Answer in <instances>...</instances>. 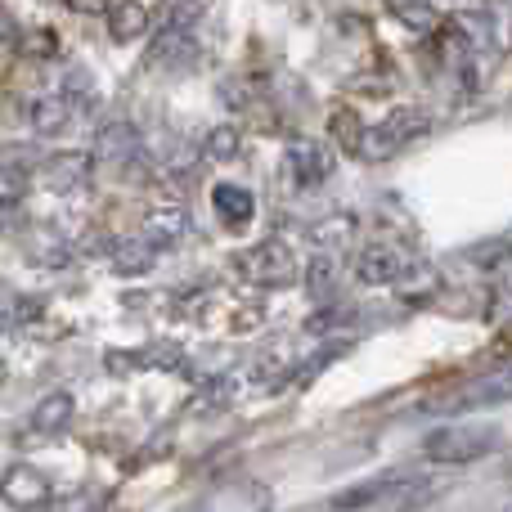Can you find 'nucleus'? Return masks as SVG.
I'll return each instance as SVG.
<instances>
[{"mask_svg": "<svg viewBox=\"0 0 512 512\" xmlns=\"http://www.w3.org/2000/svg\"><path fill=\"white\" fill-rule=\"evenodd\" d=\"M499 445L495 427H468V423H450L436 427L423 441V454L432 463H477L481 454H490Z\"/></svg>", "mask_w": 512, "mask_h": 512, "instance_id": "obj_1", "label": "nucleus"}, {"mask_svg": "<svg viewBox=\"0 0 512 512\" xmlns=\"http://www.w3.org/2000/svg\"><path fill=\"white\" fill-rule=\"evenodd\" d=\"M427 131V113L423 108H396V113H387L378 126H369L364 131V158L369 162H387V158H396L405 144H414L418 135Z\"/></svg>", "mask_w": 512, "mask_h": 512, "instance_id": "obj_2", "label": "nucleus"}, {"mask_svg": "<svg viewBox=\"0 0 512 512\" xmlns=\"http://www.w3.org/2000/svg\"><path fill=\"white\" fill-rule=\"evenodd\" d=\"M234 270L243 274L248 283H261V288H288L297 283V256H292L288 243H256L252 252L234 256Z\"/></svg>", "mask_w": 512, "mask_h": 512, "instance_id": "obj_3", "label": "nucleus"}, {"mask_svg": "<svg viewBox=\"0 0 512 512\" xmlns=\"http://www.w3.org/2000/svg\"><path fill=\"white\" fill-rule=\"evenodd\" d=\"M504 400H512V369H499V373H486V378L463 382L459 391H450V396L436 400V409H454V414H463V409H486V405H504Z\"/></svg>", "mask_w": 512, "mask_h": 512, "instance_id": "obj_4", "label": "nucleus"}, {"mask_svg": "<svg viewBox=\"0 0 512 512\" xmlns=\"http://www.w3.org/2000/svg\"><path fill=\"white\" fill-rule=\"evenodd\" d=\"M90 171H95V153L86 149H68V153H54L50 162L41 167V180L50 194H72V189H81L90 180Z\"/></svg>", "mask_w": 512, "mask_h": 512, "instance_id": "obj_5", "label": "nucleus"}, {"mask_svg": "<svg viewBox=\"0 0 512 512\" xmlns=\"http://www.w3.org/2000/svg\"><path fill=\"white\" fill-rule=\"evenodd\" d=\"M355 279L369 283V288H378V283H400L405 279V256H400V248H391V243H369V248L360 252V261H355Z\"/></svg>", "mask_w": 512, "mask_h": 512, "instance_id": "obj_6", "label": "nucleus"}, {"mask_svg": "<svg viewBox=\"0 0 512 512\" xmlns=\"http://www.w3.org/2000/svg\"><path fill=\"white\" fill-rule=\"evenodd\" d=\"M185 225H189L185 203H176V198H167V203H149V212H144V243H153V248L176 243L180 234H185Z\"/></svg>", "mask_w": 512, "mask_h": 512, "instance_id": "obj_7", "label": "nucleus"}, {"mask_svg": "<svg viewBox=\"0 0 512 512\" xmlns=\"http://www.w3.org/2000/svg\"><path fill=\"white\" fill-rule=\"evenodd\" d=\"M288 162H292V176H297L301 185H324V180L333 176V153H328L319 140H292Z\"/></svg>", "mask_w": 512, "mask_h": 512, "instance_id": "obj_8", "label": "nucleus"}, {"mask_svg": "<svg viewBox=\"0 0 512 512\" xmlns=\"http://www.w3.org/2000/svg\"><path fill=\"white\" fill-rule=\"evenodd\" d=\"M212 207H216V216H221L225 230H248L252 216H256V198H252V189L230 185V180L212 189Z\"/></svg>", "mask_w": 512, "mask_h": 512, "instance_id": "obj_9", "label": "nucleus"}, {"mask_svg": "<svg viewBox=\"0 0 512 512\" xmlns=\"http://www.w3.org/2000/svg\"><path fill=\"white\" fill-rule=\"evenodd\" d=\"M149 27H153V14L140 0H122V5L108 9V36H113L117 45H131V41H140V36H149Z\"/></svg>", "mask_w": 512, "mask_h": 512, "instance_id": "obj_10", "label": "nucleus"}, {"mask_svg": "<svg viewBox=\"0 0 512 512\" xmlns=\"http://www.w3.org/2000/svg\"><path fill=\"white\" fill-rule=\"evenodd\" d=\"M0 490H5V499H9V504H14V508H23V512L41 508L45 499H50V481H45L36 468H14V472H9V477H5V486H0Z\"/></svg>", "mask_w": 512, "mask_h": 512, "instance_id": "obj_11", "label": "nucleus"}, {"mask_svg": "<svg viewBox=\"0 0 512 512\" xmlns=\"http://www.w3.org/2000/svg\"><path fill=\"white\" fill-rule=\"evenodd\" d=\"M27 117H32L36 135H59V131H68V122H72V99L68 95H41Z\"/></svg>", "mask_w": 512, "mask_h": 512, "instance_id": "obj_12", "label": "nucleus"}, {"mask_svg": "<svg viewBox=\"0 0 512 512\" xmlns=\"http://www.w3.org/2000/svg\"><path fill=\"white\" fill-rule=\"evenodd\" d=\"M72 409H77V405H72L68 391H50V396L32 409V427H36V432H45V436L63 432V427L72 423Z\"/></svg>", "mask_w": 512, "mask_h": 512, "instance_id": "obj_13", "label": "nucleus"}, {"mask_svg": "<svg viewBox=\"0 0 512 512\" xmlns=\"http://www.w3.org/2000/svg\"><path fill=\"white\" fill-rule=\"evenodd\" d=\"M131 149H135V126L126 122H113L95 135V162H122L131 158Z\"/></svg>", "mask_w": 512, "mask_h": 512, "instance_id": "obj_14", "label": "nucleus"}, {"mask_svg": "<svg viewBox=\"0 0 512 512\" xmlns=\"http://www.w3.org/2000/svg\"><path fill=\"white\" fill-rule=\"evenodd\" d=\"M328 135H333L337 149L360 153L364 149V122H360V113H355V108H333V113H328Z\"/></svg>", "mask_w": 512, "mask_h": 512, "instance_id": "obj_15", "label": "nucleus"}, {"mask_svg": "<svg viewBox=\"0 0 512 512\" xmlns=\"http://www.w3.org/2000/svg\"><path fill=\"white\" fill-rule=\"evenodd\" d=\"M189 54H194V41H189V32H176V27H171L167 36H158V41H153L149 63H153V68H176V63H185Z\"/></svg>", "mask_w": 512, "mask_h": 512, "instance_id": "obj_16", "label": "nucleus"}, {"mask_svg": "<svg viewBox=\"0 0 512 512\" xmlns=\"http://www.w3.org/2000/svg\"><path fill=\"white\" fill-rule=\"evenodd\" d=\"M405 481H409V477H387V481H369V486H355V490H346V495H337L333 508H342V512L364 508V504H373V499H387L391 490H400Z\"/></svg>", "mask_w": 512, "mask_h": 512, "instance_id": "obj_17", "label": "nucleus"}, {"mask_svg": "<svg viewBox=\"0 0 512 512\" xmlns=\"http://www.w3.org/2000/svg\"><path fill=\"white\" fill-rule=\"evenodd\" d=\"M391 9H396V18L409 27V32H436L441 27V14H436L427 0H391Z\"/></svg>", "mask_w": 512, "mask_h": 512, "instance_id": "obj_18", "label": "nucleus"}, {"mask_svg": "<svg viewBox=\"0 0 512 512\" xmlns=\"http://www.w3.org/2000/svg\"><path fill=\"white\" fill-rule=\"evenodd\" d=\"M355 234V216L337 212V216H324V221L310 225V239L319 243V248H337V243H346Z\"/></svg>", "mask_w": 512, "mask_h": 512, "instance_id": "obj_19", "label": "nucleus"}, {"mask_svg": "<svg viewBox=\"0 0 512 512\" xmlns=\"http://www.w3.org/2000/svg\"><path fill=\"white\" fill-rule=\"evenodd\" d=\"M18 50H23V59H36V63L59 59V36L50 27H32V32L18 36Z\"/></svg>", "mask_w": 512, "mask_h": 512, "instance_id": "obj_20", "label": "nucleus"}, {"mask_svg": "<svg viewBox=\"0 0 512 512\" xmlns=\"http://www.w3.org/2000/svg\"><path fill=\"white\" fill-rule=\"evenodd\" d=\"M27 189H32V176H27V167H18V162H5V167H0V207L23 203Z\"/></svg>", "mask_w": 512, "mask_h": 512, "instance_id": "obj_21", "label": "nucleus"}, {"mask_svg": "<svg viewBox=\"0 0 512 512\" xmlns=\"http://www.w3.org/2000/svg\"><path fill=\"white\" fill-rule=\"evenodd\" d=\"M239 144H243V131H239V126H216V131L207 135L203 153H207L212 162H230V158H239Z\"/></svg>", "mask_w": 512, "mask_h": 512, "instance_id": "obj_22", "label": "nucleus"}, {"mask_svg": "<svg viewBox=\"0 0 512 512\" xmlns=\"http://www.w3.org/2000/svg\"><path fill=\"white\" fill-rule=\"evenodd\" d=\"M306 288H310V297H319V301H328L337 292V265L328 261V256H315V261H310Z\"/></svg>", "mask_w": 512, "mask_h": 512, "instance_id": "obj_23", "label": "nucleus"}, {"mask_svg": "<svg viewBox=\"0 0 512 512\" xmlns=\"http://www.w3.org/2000/svg\"><path fill=\"white\" fill-rule=\"evenodd\" d=\"M153 261H158V248H153V243H131V248H117L113 252L117 274H144Z\"/></svg>", "mask_w": 512, "mask_h": 512, "instance_id": "obj_24", "label": "nucleus"}, {"mask_svg": "<svg viewBox=\"0 0 512 512\" xmlns=\"http://www.w3.org/2000/svg\"><path fill=\"white\" fill-rule=\"evenodd\" d=\"M351 319H355V310H351V306H328L324 315H310V319H306V328H310V333H328V328L351 324Z\"/></svg>", "mask_w": 512, "mask_h": 512, "instance_id": "obj_25", "label": "nucleus"}, {"mask_svg": "<svg viewBox=\"0 0 512 512\" xmlns=\"http://www.w3.org/2000/svg\"><path fill=\"white\" fill-rule=\"evenodd\" d=\"M468 256L477 265H499L508 256V243L504 239H495V243H477V248H468Z\"/></svg>", "mask_w": 512, "mask_h": 512, "instance_id": "obj_26", "label": "nucleus"}, {"mask_svg": "<svg viewBox=\"0 0 512 512\" xmlns=\"http://www.w3.org/2000/svg\"><path fill=\"white\" fill-rule=\"evenodd\" d=\"M81 252H90V256H108V252H117V248L108 243V234H104V230H86V243H81Z\"/></svg>", "mask_w": 512, "mask_h": 512, "instance_id": "obj_27", "label": "nucleus"}, {"mask_svg": "<svg viewBox=\"0 0 512 512\" xmlns=\"http://www.w3.org/2000/svg\"><path fill=\"white\" fill-rule=\"evenodd\" d=\"M63 5H68L72 14H104L108 0H63Z\"/></svg>", "mask_w": 512, "mask_h": 512, "instance_id": "obj_28", "label": "nucleus"}, {"mask_svg": "<svg viewBox=\"0 0 512 512\" xmlns=\"http://www.w3.org/2000/svg\"><path fill=\"white\" fill-rule=\"evenodd\" d=\"M0 333H5V310H0Z\"/></svg>", "mask_w": 512, "mask_h": 512, "instance_id": "obj_29", "label": "nucleus"}, {"mask_svg": "<svg viewBox=\"0 0 512 512\" xmlns=\"http://www.w3.org/2000/svg\"><path fill=\"white\" fill-rule=\"evenodd\" d=\"M0 382H5V364H0Z\"/></svg>", "mask_w": 512, "mask_h": 512, "instance_id": "obj_30", "label": "nucleus"}, {"mask_svg": "<svg viewBox=\"0 0 512 512\" xmlns=\"http://www.w3.org/2000/svg\"><path fill=\"white\" fill-rule=\"evenodd\" d=\"M504 512H512V504H508V508H504Z\"/></svg>", "mask_w": 512, "mask_h": 512, "instance_id": "obj_31", "label": "nucleus"}]
</instances>
